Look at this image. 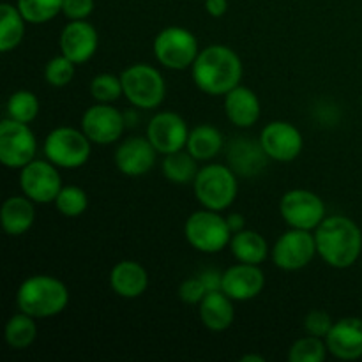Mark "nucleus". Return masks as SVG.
I'll return each mask as SVG.
<instances>
[{"instance_id":"nucleus-12","label":"nucleus","mask_w":362,"mask_h":362,"mask_svg":"<svg viewBox=\"0 0 362 362\" xmlns=\"http://www.w3.org/2000/svg\"><path fill=\"white\" fill-rule=\"evenodd\" d=\"M20 187L34 204H52L62 189L59 166L48 159H34L20 170Z\"/></svg>"},{"instance_id":"nucleus-35","label":"nucleus","mask_w":362,"mask_h":362,"mask_svg":"<svg viewBox=\"0 0 362 362\" xmlns=\"http://www.w3.org/2000/svg\"><path fill=\"white\" fill-rule=\"evenodd\" d=\"M74 66L76 64L66 55L60 53L59 57H53L45 67V80L48 81L52 87H66L73 81L74 78Z\"/></svg>"},{"instance_id":"nucleus-11","label":"nucleus","mask_w":362,"mask_h":362,"mask_svg":"<svg viewBox=\"0 0 362 362\" xmlns=\"http://www.w3.org/2000/svg\"><path fill=\"white\" fill-rule=\"evenodd\" d=\"M315 255H318L315 233L299 228H290L283 233L271 251L276 267L288 272L308 267L313 262Z\"/></svg>"},{"instance_id":"nucleus-26","label":"nucleus","mask_w":362,"mask_h":362,"mask_svg":"<svg viewBox=\"0 0 362 362\" xmlns=\"http://www.w3.org/2000/svg\"><path fill=\"white\" fill-rule=\"evenodd\" d=\"M223 147H225V138L221 131L211 124H202L189 131L186 151H189V154L194 156L198 161H209L216 158Z\"/></svg>"},{"instance_id":"nucleus-25","label":"nucleus","mask_w":362,"mask_h":362,"mask_svg":"<svg viewBox=\"0 0 362 362\" xmlns=\"http://www.w3.org/2000/svg\"><path fill=\"white\" fill-rule=\"evenodd\" d=\"M230 250H232L235 260L243 262V264L260 265L269 257L267 240L255 230L244 228L233 233L232 240H230Z\"/></svg>"},{"instance_id":"nucleus-17","label":"nucleus","mask_w":362,"mask_h":362,"mask_svg":"<svg viewBox=\"0 0 362 362\" xmlns=\"http://www.w3.org/2000/svg\"><path fill=\"white\" fill-rule=\"evenodd\" d=\"M156 151L147 136H133L124 140L115 151V166L127 177H140L151 172L156 165Z\"/></svg>"},{"instance_id":"nucleus-16","label":"nucleus","mask_w":362,"mask_h":362,"mask_svg":"<svg viewBox=\"0 0 362 362\" xmlns=\"http://www.w3.org/2000/svg\"><path fill=\"white\" fill-rule=\"evenodd\" d=\"M59 46L62 55L74 64L88 62L98 52V30L87 20H71L60 32Z\"/></svg>"},{"instance_id":"nucleus-41","label":"nucleus","mask_w":362,"mask_h":362,"mask_svg":"<svg viewBox=\"0 0 362 362\" xmlns=\"http://www.w3.org/2000/svg\"><path fill=\"white\" fill-rule=\"evenodd\" d=\"M226 221H228V226H230V230H232V233H237V232H240V230H244V216L243 214H237V212L228 214L226 216Z\"/></svg>"},{"instance_id":"nucleus-1","label":"nucleus","mask_w":362,"mask_h":362,"mask_svg":"<svg viewBox=\"0 0 362 362\" xmlns=\"http://www.w3.org/2000/svg\"><path fill=\"white\" fill-rule=\"evenodd\" d=\"M194 85L209 95H226L243 80V60L225 45H211L200 49L191 66Z\"/></svg>"},{"instance_id":"nucleus-39","label":"nucleus","mask_w":362,"mask_h":362,"mask_svg":"<svg viewBox=\"0 0 362 362\" xmlns=\"http://www.w3.org/2000/svg\"><path fill=\"white\" fill-rule=\"evenodd\" d=\"M200 279L204 281L207 292H216V290H221L223 272H218V271H212V269H209V271L202 272Z\"/></svg>"},{"instance_id":"nucleus-43","label":"nucleus","mask_w":362,"mask_h":362,"mask_svg":"<svg viewBox=\"0 0 362 362\" xmlns=\"http://www.w3.org/2000/svg\"><path fill=\"white\" fill-rule=\"evenodd\" d=\"M361 110H362V98H361Z\"/></svg>"},{"instance_id":"nucleus-40","label":"nucleus","mask_w":362,"mask_h":362,"mask_svg":"<svg viewBox=\"0 0 362 362\" xmlns=\"http://www.w3.org/2000/svg\"><path fill=\"white\" fill-rule=\"evenodd\" d=\"M205 11L212 18L225 16L228 11V0H205Z\"/></svg>"},{"instance_id":"nucleus-30","label":"nucleus","mask_w":362,"mask_h":362,"mask_svg":"<svg viewBox=\"0 0 362 362\" xmlns=\"http://www.w3.org/2000/svg\"><path fill=\"white\" fill-rule=\"evenodd\" d=\"M7 117L18 122L30 124L39 115V99L30 90H16L7 99Z\"/></svg>"},{"instance_id":"nucleus-2","label":"nucleus","mask_w":362,"mask_h":362,"mask_svg":"<svg viewBox=\"0 0 362 362\" xmlns=\"http://www.w3.org/2000/svg\"><path fill=\"white\" fill-rule=\"evenodd\" d=\"M315 243L322 260L332 269H349L362 253V232L346 216H327L315 228Z\"/></svg>"},{"instance_id":"nucleus-15","label":"nucleus","mask_w":362,"mask_h":362,"mask_svg":"<svg viewBox=\"0 0 362 362\" xmlns=\"http://www.w3.org/2000/svg\"><path fill=\"white\" fill-rule=\"evenodd\" d=\"M147 138L159 154L168 156L186 148L189 129L179 113L159 112L148 122Z\"/></svg>"},{"instance_id":"nucleus-8","label":"nucleus","mask_w":362,"mask_h":362,"mask_svg":"<svg viewBox=\"0 0 362 362\" xmlns=\"http://www.w3.org/2000/svg\"><path fill=\"white\" fill-rule=\"evenodd\" d=\"M198 53V39L184 27L163 28L154 39V57L166 69H187L194 64Z\"/></svg>"},{"instance_id":"nucleus-20","label":"nucleus","mask_w":362,"mask_h":362,"mask_svg":"<svg viewBox=\"0 0 362 362\" xmlns=\"http://www.w3.org/2000/svg\"><path fill=\"white\" fill-rule=\"evenodd\" d=\"M225 113L233 126L240 129L253 127L260 119V99L250 87L237 85L225 95Z\"/></svg>"},{"instance_id":"nucleus-38","label":"nucleus","mask_w":362,"mask_h":362,"mask_svg":"<svg viewBox=\"0 0 362 362\" xmlns=\"http://www.w3.org/2000/svg\"><path fill=\"white\" fill-rule=\"evenodd\" d=\"M94 11V0H64L62 14L67 20H87Z\"/></svg>"},{"instance_id":"nucleus-21","label":"nucleus","mask_w":362,"mask_h":362,"mask_svg":"<svg viewBox=\"0 0 362 362\" xmlns=\"http://www.w3.org/2000/svg\"><path fill=\"white\" fill-rule=\"evenodd\" d=\"M269 156L265 154L260 140L253 141L247 138H235L228 144V165L237 175L255 177L265 168Z\"/></svg>"},{"instance_id":"nucleus-13","label":"nucleus","mask_w":362,"mask_h":362,"mask_svg":"<svg viewBox=\"0 0 362 362\" xmlns=\"http://www.w3.org/2000/svg\"><path fill=\"white\" fill-rule=\"evenodd\" d=\"M124 129H126V119L110 103H98L81 117V131L87 134L92 144H115L124 134Z\"/></svg>"},{"instance_id":"nucleus-33","label":"nucleus","mask_w":362,"mask_h":362,"mask_svg":"<svg viewBox=\"0 0 362 362\" xmlns=\"http://www.w3.org/2000/svg\"><path fill=\"white\" fill-rule=\"evenodd\" d=\"M55 209L66 218H78L88 207V197L80 186H62L55 198Z\"/></svg>"},{"instance_id":"nucleus-14","label":"nucleus","mask_w":362,"mask_h":362,"mask_svg":"<svg viewBox=\"0 0 362 362\" xmlns=\"http://www.w3.org/2000/svg\"><path fill=\"white\" fill-rule=\"evenodd\" d=\"M260 145L269 159L279 163H290L303 152L304 140L300 131L285 120H272L262 129Z\"/></svg>"},{"instance_id":"nucleus-6","label":"nucleus","mask_w":362,"mask_h":362,"mask_svg":"<svg viewBox=\"0 0 362 362\" xmlns=\"http://www.w3.org/2000/svg\"><path fill=\"white\" fill-rule=\"evenodd\" d=\"M124 95L136 108L154 110L165 101L166 83L163 74L148 64H133L120 74Z\"/></svg>"},{"instance_id":"nucleus-4","label":"nucleus","mask_w":362,"mask_h":362,"mask_svg":"<svg viewBox=\"0 0 362 362\" xmlns=\"http://www.w3.org/2000/svg\"><path fill=\"white\" fill-rule=\"evenodd\" d=\"M193 189L202 207L223 212L235 202L239 175L226 165L202 166L194 177Z\"/></svg>"},{"instance_id":"nucleus-10","label":"nucleus","mask_w":362,"mask_h":362,"mask_svg":"<svg viewBox=\"0 0 362 362\" xmlns=\"http://www.w3.org/2000/svg\"><path fill=\"white\" fill-rule=\"evenodd\" d=\"M279 212L290 228L310 232H315V228L327 218L324 200L310 189L286 191L279 202Z\"/></svg>"},{"instance_id":"nucleus-24","label":"nucleus","mask_w":362,"mask_h":362,"mask_svg":"<svg viewBox=\"0 0 362 362\" xmlns=\"http://www.w3.org/2000/svg\"><path fill=\"white\" fill-rule=\"evenodd\" d=\"M35 221L34 202L28 197H9L0 211V223L7 235H23Z\"/></svg>"},{"instance_id":"nucleus-5","label":"nucleus","mask_w":362,"mask_h":362,"mask_svg":"<svg viewBox=\"0 0 362 362\" xmlns=\"http://www.w3.org/2000/svg\"><path fill=\"white\" fill-rule=\"evenodd\" d=\"M184 235L191 247L200 253L214 255L230 246L233 233L226 218H223L218 211L204 207L202 211L193 212L184 223Z\"/></svg>"},{"instance_id":"nucleus-29","label":"nucleus","mask_w":362,"mask_h":362,"mask_svg":"<svg viewBox=\"0 0 362 362\" xmlns=\"http://www.w3.org/2000/svg\"><path fill=\"white\" fill-rule=\"evenodd\" d=\"M163 175L173 184H193L198 173V159L189 154V151L173 152L165 156L163 161Z\"/></svg>"},{"instance_id":"nucleus-32","label":"nucleus","mask_w":362,"mask_h":362,"mask_svg":"<svg viewBox=\"0 0 362 362\" xmlns=\"http://www.w3.org/2000/svg\"><path fill=\"white\" fill-rule=\"evenodd\" d=\"M327 343L324 338L317 336H304L297 339L288 350L290 362H322L327 357Z\"/></svg>"},{"instance_id":"nucleus-18","label":"nucleus","mask_w":362,"mask_h":362,"mask_svg":"<svg viewBox=\"0 0 362 362\" xmlns=\"http://www.w3.org/2000/svg\"><path fill=\"white\" fill-rule=\"evenodd\" d=\"M265 286V276L260 265L239 264L223 272L221 290L232 300H251L260 296Z\"/></svg>"},{"instance_id":"nucleus-7","label":"nucleus","mask_w":362,"mask_h":362,"mask_svg":"<svg viewBox=\"0 0 362 362\" xmlns=\"http://www.w3.org/2000/svg\"><path fill=\"white\" fill-rule=\"evenodd\" d=\"M90 144L92 141L81 129L60 126L49 131L42 148H45L46 159L55 166L76 170L81 168L90 158Z\"/></svg>"},{"instance_id":"nucleus-27","label":"nucleus","mask_w":362,"mask_h":362,"mask_svg":"<svg viewBox=\"0 0 362 362\" xmlns=\"http://www.w3.org/2000/svg\"><path fill=\"white\" fill-rule=\"evenodd\" d=\"M25 23L27 20L18 6L7 2L0 6V52H11L23 41Z\"/></svg>"},{"instance_id":"nucleus-23","label":"nucleus","mask_w":362,"mask_h":362,"mask_svg":"<svg viewBox=\"0 0 362 362\" xmlns=\"http://www.w3.org/2000/svg\"><path fill=\"white\" fill-rule=\"evenodd\" d=\"M198 311H200L202 324L212 332L226 331L235 318L232 299L223 290L207 292L204 300L198 304Z\"/></svg>"},{"instance_id":"nucleus-37","label":"nucleus","mask_w":362,"mask_h":362,"mask_svg":"<svg viewBox=\"0 0 362 362\" xmlns=\"http://www.w3.org/2000/svg\"><path fill=\"white\" fill-rule=\"evenodd\" d=\"M207 296V288H205L204 281L198 278H189L186 281L180 283L179 286V299L182 303L189 304V306H198V304L204 300V297Z\"/></svg>"},{"instance_id":"nucleus-9","label":"nucleus","mask_w":362,"mask_h":362,"mask_svg":"<svg viewBox=\"0 0 362 362\" xmlns=\"http://www.w3.org/2000/svg\"><path fill=\"white\" fill-rule=\"evenodd\" d=\"M37 140L28 124L13 119L0 122V161L11 170H21L35 159Z\"/></svg>"},{"instance_id":"nucleus-22","label":"nucleus","mask_w":362,"mask_h":362,"mask_svg":"<svg viewBox=\"0 0 362 362\" xmlns=\"http://www.w3.org/2000/svg\"><path fill=\"white\" fill-rule=\"evenodd\" d=\"M110 286L124 299H136L144 296L148 286V274L141 264L134 260H122L110 272Z\"/></svg>"},{"instance_id":"nucleus-42","label":"nucleus","mask_w":362,"mask_h":362,"mask_svg":"<svg viewBox=\"0 0 362 362\" xmlns=\"http://www.w3.org/2000/svg\"><path fill=\"white\" fill-rule=\"evenodd\" d=\"M240 361H243V362H264L265 359L262 356H255V354H250V356H244Z\"/></svg>"},{"instance_id":"nucleus-34","label":"nucleus","mask_w":362,"mask_h":362,"mask_svg":"<svg viewBox=\"0 0 362 362\" xmlns=\"http://www.w3.org/2000/svg\"><path fill=\"white\" fill-rule=\"evenodd\" d=\"M90 94L98 103H110L112 105L120 95H124L122 80L112 73L98 74L90 81Z\"/></svg>"},{"instance_id":"nucleus-28","label":"nucleus","mask_w":362,"mask_h":362,"mask_svg":"<svg viewBox=\"0 0 362 362\" xmlns=\"http://www.w3.org/2000/svg\"><path fill=\"white\" fill-rule=\"evenodd\" d=\"M37 318L30 317V315L20 313L13 315V317L7 320L6 324V332H4V338L6 343L13 350H25L35 341L37 338V325H35Z\"/></svg>"},{"instance_id":"nucleus-19","label":"nucleus","mask_w":362,"mask_h":362,"mask_svg":"<svg viewBox=\"0 0 362 362\" xmlns=\"http://www.w3.org/2000/svg\"><path fill=\"white\" fill-rule=\"evenodd\" d=\"M327 350L341 361H357L362 357V318L345 317L334 322L329 331Z\"/></svg>"},{"instance_id":"nucleus-3","label":"nucleus","mask_w":362,"mask_h":362,"mask_svg":"<svg viewBox=\"0 0 362 362\" xmlns=\"http://www.w3.org/2000/svg\"><path fill=\"white\" fill-rule=\"evenodd\" d=\"M69 304V290L55 276L35 274L25 279L16 292V306L34 318L62 313Z\"/></svg>"},{"instance_id":"nucleus-36","label":"nucleus","mask_w":362,"mask_h":362,"mask_svg":"<svg viewBox=\"0 0 362 362\" xmlns=\"http://www.w3.org/2000/svg\"><path fill=\"white\" fill-rule=\"evenodd\" d=\"M332 325H334V322H332L331 315L322 310L310 311L306 318H304V331H306V334L317 336V338H327Z\"/></svg>"},{"instance_id":"nucleus-31","label":"nucleus","mask_w":362,"mask_h":362,"mask_svg":"<svg viewBox=\"0 0 362 362\" xmlns=\"http://www.w3.org/2000/svg\"><path fill=\"white\" fill-rule=\"evenodd\" d=\"M64 0H18V9L27 23L41 25L62 13Z\"/></svg>"}]
</instances>
